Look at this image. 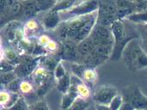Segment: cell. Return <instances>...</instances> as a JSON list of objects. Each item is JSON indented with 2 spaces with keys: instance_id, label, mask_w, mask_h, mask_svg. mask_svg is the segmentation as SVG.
<instances>
[{
  "instance_id": "obj_25",
  "label": "cell",
  "mask_w": 147,
  "mask_h": 110,
  "mask_svg": "<svg viewBox=\"0 0 147 110\" xmlns=\"http://www.w3.org/2000/svg\"><path fill=\"white\" fill-rule=\"evenodd\" d=\"M12 109H28V106L26 104V102L22 97H20L16 103L13 106Z\"/></svg>"
},
{
  "instance_id": "obj_21",
  "label": "cell",
  "mask_w": 147,
  "mask_h": 110,
  "mask_svg": "<svg viewBox=\"0 0 147 110\" xmlns=\"http://www.w3.org/2000/svg\"><path fill=\"white\" fill-rule=\"evenodd\" d=\"M86 108V99H84L80 97H78L77 99L75 100V102L73 103V104L71 105V109H85Z\"/></svg>"
},
{
  "instance_id": "obj_18",
  "label": "cell",
  "mask_w": 147,
  "mask_h": 110,
  "mask_svg": "<svg viewBox=\"0 0 147 110\" xmlns=\"http://www.w3.org/2000/svg\"><path fill=\"white\" fill-rule=\"evenodd\" d=\"M67 74L66 70L65 68V66L63 65L62 62H59L57 64V65L55 66V70H54V78L55 79L58 81L60 78H62L63 77H65Z\"/></svg>"
},
{
  "instance_id": "obj_22",
  "label": "cell",
  "mask_w": 147,
  "mask_h": 110,
  "mask_svg": "<svg viewBox=\"0 0 147 110\" xmlns=\"http://www.w3.org/2000/svg\"><path fill=\"white\" fill-rule=\"evenodd\" d=\"M20 84H21V80L19 78H16L13 81H11L9 84H8L6 85V87H7V89H8L9 91L16 92V90H19Z\"/></svg>"
},
{
  "instance_id": "obj_23",
  "label": "cell",
  "mask_w": 147,
  "mask_h": 110,
  "mask_svg": "<svg viewBox=\"0 0 147 110\" xmlns=\"http://www.w3.org/2000/svg\"><path fill=\"white\" fill-rule=\"evenodd\" d=\"M44 48H45L47 51L50 52V53H53V52H56V51L58 50L59 46H58V44H57V42H56V41H54V40H51Z\"/></svg>"
},
{
  "instance_id": "obj_8",
  "label": "cell",
  "mask_w": 147,
  "mask_h": 110,
  "mask_svg": "<svg viewBox=\"0 0 147 110\" xmlns=\"http://www.w3.org/2000/svg\"><path fill=\"white\" fill-rule=\"evenodd\" d=\"M61 18L58 11L55 10H49L42 18V26L46 29H52L54 28H57L60 22Z\"/></svg>"
},
{
  "instance_id": "obj_6",
  "label": "cell",
  "mask_w": 147,
  "mask_h": 110,
  "mask_svg": "<svg viewBox=\"0 0 147 110\" xmlns=\"http://www.w3.org/2000/svg\"><path fill=\"white\" fill-rule=\"evenodd\" d=\"M111 32L114 37V41L115 43V47H117L119 45L121 46V49L124 50L125 45H123V39L125 35V28L124 23L121 21H115L111 24Z\"/></svg>"
},
{
  "instance_id": "obj_1",
  "label": "cell",
  "mask_w": 147,
  "mask_h": 110,
  "mask_svg": "<svg viewBox=\"0 0 147 110\" xmlns=\"http://www.w3.org/2000/svg\"><path fill=\"white\" fill-rule=\"evenodd\" d=\"M99 15V9L90 14L77 16L60 22L59 32L61 36L66 37L71 41L81 42L88 38L96 27Z\"/></svg>"
},
{
  "instance_id": "obj_4",
  "label": "cell",
  "mask_w": 147,
  "mask_h": 110,
  "mask_svg": "<svg viewBox=\"0 0 147 110\" xmlns=\"http://www.w3.org/2000/svg\"><path fill=\"white\" fill-rule=\"evenodd\" d=\"M90 34L96 46H113L114 37L111 29L103 26H98L94 28Z\"/></svg>"
},
{
  "instance_id": "obj_14",
  "label": "cell",
  "mask_w": 147,
  "mask_h": 110,
  "mask_svg": "<svg viewBox=\"0 0 147 110\" xmlns=\"http://www.w3.org/2000/svg\"><path fill=\"white\" fill-rule=\"evenodd\" d=\"M127 19L130 22H136V23H147V12H140L134 13L127 16Z\"/></svg>"
},
{
  "instance_id": "obj_9",
  "label": "cell",
  "mask_w": 147,
  "mask_h": 110,
  "mask_svg": "<svg viewBox=\"0 0 147 110\" xmlns=\"http://www.w3.org/2000/svg\"><path fill=\"white\" fill-rule=\"evenodd\" d=\"M41 29L40 25L35 19H29L23 27V34L26 38L36 36Z\"/></svg>"
},
{
  "instance_id": "obj_10",
  "label": "cell",
  "mask_w": 147,
  "mask_h": 110,
  "mask_svg": "<svg viewBox=\"0 0 147 110\" xmlns=\"http://www.w3.org/2000/svg\"><path fill=\"white\" fill-rule=\"evenodd\" d=\"M96 47V44L90 36L78 43V50L82 55H89Z\"/></svg>"
},
{
  "instance_id": "obj_5",
  "label": "cell",
  "mask_w": 147,
  "mask_h": 110,
  "mask_svg": "<svg viewBox=\"0 0 147 110\" xmlns=\"http://www.w3.org/2000/svg\"><path fill=\"white\" fill-rule=\"evenodd\" d=\"M117 90L112 86H101L94 93L93 99L94 101L102 106H108L112 101V99L117 95Z\"/></svg>"
},
{
  "instance_id": "obj_19",
  "label": "cell",
  "mask_w": 147,
  "mask_h": 110,
  "mask_svg": "<svg viewBox=\"0 0 147 110\" xmlns=\"http://www.w3.org/2000/svg\"><path fill=\"white\" fill-rule=\"evenodd\" d=\"M71 69V72L74 75H76L81 78H83V74H84V72L85 70L84 65H79V64H72Z\"/></svg>"
},
{
  "instance_id": "obj_7",
  "label": "cell",
  "mask_w": 147,
  "mask_h": 110,
  "mask_svg": "<svg viewBox=\"0 0 147 110\" xmlns=\"http://www.w3.org/2000/svg\"><path fill=\"white\" fill-rule=\"evenodd\" d=\"M20 96L16 92H11L8 90H2L0 92V105L1 108L12 109L16 103Z\"/></svg>"
},
{
  "instance_id": "obj_27",
  "label": "cell",
  "mask_w": 147,
  "mask_h": 110,
  "mask_svg": "<svg viewBox=\"0 0 147 110\" xmlns=\"http://www.w3.org/2000/svg\"><path fill=\"white\" fill-rule=\"evenodd\" d=\"M81 1H86V0H81Z\"/></svg>"
},
{
  "instance_id": "obj_16",
  "label": "cell",
  "mask_w": 147,
  "mask_h": 110,
  "mask_svg": "<svg viewBox=\"0 0 147 110\" xmlns=\"http://www.w3.org/2000/svg\"><path fill=\"white\" fill-rule=\"evenodd\" d=\"M123 104V97L121 95H116L112 101L110 102V103L109 104V109L113 110L121 109V106Z\"/></svg>"
},
{
  "instance_id": "obj_26",
  "label": "cell",
  "mask_w": 147,
  "mask_h": 110,
  "mask_svg": "<svg viewBox=\"0 0 147 110\" xmlns=\"http://www.w3.org/2000/svg\"><path fill=\"white\" fill-rule=\"evenodd\" d=\"M19 6H20V5H19L18 3L14 4V5H13V7H12V12L16 13V12L19 10V9H20V7H19Z\"/></svg>"
},
{
  "instance_id": "obj_20",
  "label": "cell",
  "mask_w": 147,
  "mask_h": 110,
  "mask_svg": "<svg viewBox=\"0 0 147 110\" xmlns=\"http://www.w3.org/2000/svg\"><path fill=\"white\" fill-rule=\"evenodd\" d=\"M14 79H16L15 74L11 72H3L1 75V81H2V84H9L11 81H13Z\"/></svg>"
},
{
  "instance_id": "obj_3",
  "label": "cell",
  "mask_w": 147,
  "mask_h": 110,
  "mask_svg": "<svg viewBox=\"0 0 147 110\" xmlns=\"http://www.w3.org/2000/svg\"><path fill=\"white\" fill-rule=\"evenodd\" d=\"M125 54L123 55H125L127 63L130 64L131 67L142 69L147 66V54L139 45L132 41L127 47H125Z\"/></svg>"
},
{
  "instance_id": "obj_11",
  "label": "cell",
  "mask_w": 147,
  "mask_h": 110,
  "mask_svg": "<svg viewBox=\"0 0 147 110\" xmlns=\"http://www.w3.org/2000/svg\"><path fill=\"white\" fill-rule=\"evenodd\" d=\"M78 97V95L75 90L69 89L68 92L64 94V97L62 98L61 109H71V105L73 104V103L75 102V100L77 99Z\"/></svg>"
},
{
  "instance_id": "obj_17",
  "label": "cell",
  "mask_w": 147,
  "mask_h": 110,
  "mask_svg": "<svg viewBox=\"0 0 147 110\" xmlns=\"http://www.w3.org/2000/svg\"><path fill=\"white\" fill-rule=\"evenodd\" d=\"M33 84L28 82V80H23V81H21V84H20V87H19V91L23 94V95H28L30 94L31 92H33Z\"/></svg>"
},
{
  "instance_id": "obj_12",
  "label": "cell",
  "mask_w": 147,
  "mask_h": 110,
  "mask_svg": "<svg viewBox=\"0 0 147 110\" xmlns=\"http://www.w3.org/2000/svg\"><path fill=\"white\" fill-rule=\"evenodd\" d=\"M79 1L80 0H59L54 5V7L51 9L58 11V12L61 10H65L76 5L78 3H79Z\"/></svg>"
},
{
  "instance_id": "obj_24",
  "label": "cell",
  "mask_w": 147,
  "mask_h": 110,
  "mask_svg": "<svg viewBox=\"0 0 147 110\" xmlns=\"http://www.w3.org/2000/svg\"><path fill=\"white\" fill-rule=\"evenodd\" d=\"M50 40H51V39L47 35H46V34H40L38 37V40H37L38 44L40 47H45Z\"/></svg>"
},
{
  "instance_id": "obj_15",
  "label": "cell",
  "mask_w": 147,
  "mask_h": 110,
  "mask_svg": "<svg viewBox=\"0 0 147 110\" xmlns=\"http://www.w3.org/2000/svg\"><path fill=\"white\" fill-rule=\"evenodd\" d=\"M96 78H97L96 72L94 69L88 68V69H85V70H84L82 79H83L84 82L94 83V82L96 80Z\"/></svg>"
},
{
  "instance_id": "obj_13",
  "label": "cell",
  "mask_w": 147,
  "mask_h": 110,
  "mask_svg": "<svg viewBox=\"0 0 147 110\" xmlns=\"http://www.w3.org/2000/svg\"><path fill=\"white\" fill-rule=\"evenodd\" d=\"M57 82H58L57 89L60 92H62L63 94H65L66 92H68L70 86H71V76L68 73L65 77L58 80Z\"/></svg>"
},
{
  "instance_id": "obj_2",
  "label": "cell",
  "mask_w": 147,
  "mask_h": 110,
  "mask_svg": "<svg viewBox=\"0 0 147 110\" xmlns=\"http://www.w3.org/2000/svg\"><path fill=\"white\" fill-rule=\"evenodd\" d=\"M99 9L98 0H86L78 3L76 5L72 6L70 9L59 11L61 21H66L77 16H84L86 14H90L95 10Z\"/></svg>"
}]
</instances>
